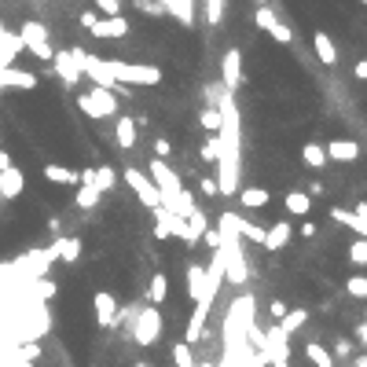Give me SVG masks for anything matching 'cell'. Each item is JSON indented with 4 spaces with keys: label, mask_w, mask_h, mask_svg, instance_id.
<instances>
[{
    "label": "cell",
    "mask_w": 367,
    "mask_h": 367,
    "mask_svg": "<svg viewBox=\"0 0 367 367\" xmlns=\"http://www.w3.org/2000/svg\"><path fill=\"white\" fill-rule=\"evenodd\" d=\"M221 261H224V279L235 287L246 283V261H243V235H239V213H221Z\"/></svg>",
    "instance_id": "cell-1"
},
{
    "label": "cell",
    "mask_w": 367,
    "mask_h": 367,
    "mask_svg": "<svg viewBox=\"0 0 367 367\" xmlns=\"http://www.w3.org/2000/svg\"><path fill=\"white\" fill-rule=\"evenodd\" d=\"M253 294H243L231 301V309L224 316V356H235L243 360L246 353V338H250V327H253Z\"/></svg>",
    "instance_id": "cell-2"
},
{
    "label": "cell",
    "mask_w": 367,
    "mask_h": 367,
    "mask_svg": "<svg viewBox=\"0 0 367 367\" xmlns=\"http://www.w3.org/2000/svg\"><path fill=\"white\" fill-rule=\"evenodd\" d=\"M106 74H111L118 84H128V89H155L162 84V70L150 67V62H125V59H106Z\"/></svg>",
    "instance_id": "cell-3"
},
{
    "label": "cell",
    "mask_w": 367,
    "mask_h": 367,
    "mask_svg": "<svg viewBox=\"0 0 367 367\" xmlns=\"http://www.w3.org/2000/svg\"><path fill=\"white\" fill-rule=\"evenodd\" d=\"M18 37H23V48H26L30 55L52 62L55 48H52V33H48V26H45V23H37V18H26L23 30H18Z\"/></svg>",
    "instance_id": "cell-4"
},
{
    "label": "cell",
    "mask_w": 367,
    "mask_h": 367,
    "mask_svg": "<svg viewBox=\"0 0 367 367\" xmlns=\"http://www.w3.org/2000/svg\"><path fill=\"white\" fill-rule=\"evenodd\" d=\"M77 106H81V114H89V118H114L118 114V96L111 89H96L92 92H84L77 96Z\"/></svg>",
    "instance_id": "cell-5"
},
{
    "label": "cell",
    "mask_w": 367,
    "mask_h": 367,
    "mask_svg": "<svg viewBox=\"0 0 367 367\" xmlns=\"http://www.w3.org/2000/svg\"><path fill=\"white\" fill-rule=\"evenodd\" d=\"M162 338V312L155 309V305H147V309H140L136 312V319H133V341L136 345H155Z\"/></svg>",
    "instance_id": "cell-6"
},
{
    "label": "cell",
    "mask_w": 367,
    "mask_h": 367,
    "mask_svg": "<svg viewBox=\"0 0 367 367\" xmlns=\"http://www.w3.org/2000/svg\"><path fill=\"white\" fill-rule=\"evenodd\" d=\"M253 23H257V30H265L275 45H294V30L279 18L268 4H257V11H253Z\"/></svg>",
    "instance_id": "cell-7"
},
{
    "label": "cell",
    "mask_w": 367,
    "mask_h": 367,
    "mask_svg": "<svg viewBox=\"0 0 367 367\" xmlns=\"http://www.w3.org/2000/svg\"><path fill=\"white\" fill-rule=\"evenodd\" d=\"M121 177H125V184H128V187L136 191V199H140L147 209H158V206H162V191L155 187V180H150L143 169H133V165H128V169L121 172Z\"/></svg>",
    "instance_id": "cell-8"
},
{
    "label": "cell",
    "mask_w": 367,
    "mask_h": 367,
    "mask_svg": "<svg viewBox=\"0 0 367 367\" xmlns=\"http://www.w3.org/2000/svg\"><path fill=\"white\" fill-rule=\"evenodd\" d=\"M81 55H84V48H62V52L52 55V67H55V74H59L62 84H77V81L84 77V70H81Z\"/></svg>",
    "instance_id": "cell-9"
},
{
    "label": "cell",
    "mask_w": 367,
    "mask_h": 367,
    "mask_svg": "<svg viewBox=\"0 0 367 367\" xmlns=\"http://www.w3.org/2000/svg\"><path fill=\"white\" fill-rule=\"evenodd\" d=\"M221 84L228 92H235L243 84V52L239 48H228L221 59Z\"/></svg>",
    "instance_id": "cell-10"
},
{
    "label": "cell",
    "mask_w": 367,
    "mask_h": 367,
    "mask_svg": "<svg viewBox=\"0 0 367 367\" xmlns=\"http://www.w3.org/2000/svg\"><path fill=\"white\" fill-rule=\"evenodd\" d=\"M89 33L99 37V40H118V37L128 33V18L125 15H103V18H96V26Z\"/></svg>",
    "instance_id": "cell-11"
},
{
    "label": "cell",
    "mask_w": 367,
    "mask_h": 367,
    "mask_svg": "<svg viewBox=\"0 0 367 367\" xmlns=\"http://www.w3.org/2000/svg\"><path fill=\"white\" fill-rule=\"evenodd\" d=\"M99 199H103V191L92 184V169H84V172H81V184H77V191H74V206H77V209H96Z\"/></svg>",
    "instance_id": "cell-12"
},
{
    "label": "cell",
    "mask_w": 367,
    "mask_h": 367,
    "mask_svg": "<svg viewBox=\"0 0 367 367\" xmlns=\"http://www.w3.org/2000/svg\"><path fill=\"white\" fill-rule=\"evenodd\" d=\"M26 191V172L18 165L0 169V199H18Z\"/></svg>",
    "instance_id": "cell-13"
},
{
    "label": "cell",
    "mask_w": 367,
    "mask_h": 367,
    "mask_svg": "<svg viewBox=\"0 0 367 367\" xmlns=\"http://www.w3.org/2000/svg\"><path fill=\"white\" fill-rule=\"evenodd\" d=\"M92 309H96V319H99V327H111V323L118 319V301L111 290H96L92 297Z\"/></svg>",
    "instance_id": "cell-14"
},
{
    "label": "cell",
    "mask_w": 367,
    "mask_h": 367,
    "mask_svg": "<svg viewBox=\"0 0 367 367\" xmlns=\"http://www.w3.org/2000/svg\"><path fill=\"white\" fill-rule=\"evenodd\" d=\"M158 4L165 8V15H172L180 26H195V0H158Z\"/></svg>",
    "instance_id": "cell-15"
},
{
    "label": "cell",
    "mask_w": 367,
    "mask_h": 367,
    "mask_svg": "<svg viewBox=\"0 0 367 367\" xmlns=\"http://www.w3.org/2000/svg\"><path fill=\"white\" fill-rule=\"evenodd\" d=\"M45 180L62 184V187H77L81 184V172L70 169V165H62V162H45Z\"/></svg>",
    "instance_id": "cell-16"
},
{
    "label": "cell",
    "mask_w": 367,
    "mask_h": 367,
    "mask_svg": "<svg viewBox=\"0 0 367 367\" xmlns=\"http://www.w3.org/2000/svg\"><path fill=\"white\" fill-rule=\"evenodd\" d=\"M18 52H26V48H23V37L11 33V30H4V23H0V67H11Z\"/></svg>",
    "instance_id": "cell-17"
},
{
    "label": "cell",
    "mask_w": 367,
    "mask_h": 367,
    "mask_svg": "<svg viewBox=\"0 0 367 367\" xmlns=\"http://www.w3.org/2000/svg\"><path fill=\"white\" fill-rule=\"evenodd\" d=\"M290 235H294V231H290V224H287V221H275V224L265 231V243H261V246H265L268 253H279V250H287Z\"/></svg>",
    "instance_id": "cell-18"
},
{
    "label": "cell",
    "mask_w": 367,
    "mask_h": 367,
    "mask_svg": "<svg viewBox=\"0 0 367 367\" xmlns=\"http://www.w3.org/2000/svg\"><path fill=\"white\" fill-rule=\"evenodd\" d=\"M0 81H4V89H37V74L18 67H0Z\"/></svg>",
    "instance_id": "cell-19"
},
{
    "label": "cell",
    "mask_w": 367,
    "mask_h": 367,
    "mask_svg": "<svg viewBox=\"0 0 367 367\" xmlns=\"http://www.w3.org/2000/svg\"><path fill=\"white\" fill-rule=\"evenodd\" d=\"M327 158L349 165V162L360 158V143H356V140H331V143H327Z\"/></svg>",
    "instance_id": "cell-20"
},
{
    "label": "cell",
    "mask_w": 367,
    "mask_h": 367,
    "mask_svg": "<svg viewBox=\"0 0 367 367\" xmlns=\"http://www.w3.org/2000/svg\"><path fill=\"white\" fill-rule=\"evenodd\" d=\"M312 48H316V55H319L323 67H334V62H338V45H334V40L323 33V30L312 33Z\"/></svg>",
    "instance_id": "cell-21"
},
{
    "label": "cell",
    "mask_w": 367,
    "mask_h": 367,
    "mask_svg": "<svg viewBox=\"0 0 367 367\" xmlns=\"http://www.w3.org/2000/svg\"><path fill=\"white\" fill-rule=\"evenodd\" d=\"M305 323H309V309H287V316H283V319H275V327L283 331L287 338H294L301 327H305Z\"/></svg>",
    "instance_id": "cell-22"
},
{
    "label": "cell",
    "mask_w": 367,
    "mask_h": 367,
    "mask_svg": "<svg viewBox=\"0 0 367 367\" xmlns=\"http://www.w3.org/2000/svg\"><path fill=\"white\" fill-rule=\"evenodd\" d=\"M283 206H287L290 217H309V209H312V195H309V191H287Z\"/></svg>",
    "instance_id": "cell-23"
},
{
    "label": "cell",
    "mask_w": 367,
    "mask_h": 367,
    "mask_svg": "<svg viewBox=\"0 0 367 367\" xmlns=\"http://www.w3.org/2000/svg\"><path fill=\"white\" fill-rule=\"evenodd\" d=\"M301 162H305L309 169H323V165L331 162L327 158V147H323V143H305V147H301Z\"/></svg>",
    "instance_id": "cell-24"
},
{
    "label": "cell",
    "mask_w": 367,
    "mask_h": 367,
    "mask_svg": "<svg viewBox=\"0 0 367 367\" xmlns=\"http://www.w3.org/2000/svg\"><path fill=\"white\" fill-rule=\"evenodd\" d=\"M114 140H118V147H121V150H128V147H136V121H133V118H118V128H114Z\"/></svg>",
    "instance_id": "cell-25"
},
{
    "label": "cell",
    "mask_w": 367,
    "mask_h": 367,
    "mask_svg": "<svg viewBox=\"0 0 367 367\" xmlns=\"http://www.w3.org/2000/svg\"><path fill=\"white\" fill-rule=\"evenodd\" d=\"M305 360H309L312 367H334L331 349H327V345H319V341H309V345H305Z\"/></svg>",
    "instance_id": "cell-26"
},
{
    "label": "cell",
    "mask_w": 367,
    "mask_h": 367,
    "mask_svg": "<svg viewBox=\"0 0 367 367\" xmlns=\"http://www.w3.org/2000/svg\"><path fill=\"white\" fill-rule=\"evenodd\" d=\"M268 199H272V195H268L265 187H243V191H239V202H243L246 209H265Z\"/></svg>",
    "instance_id": "cell-27"
},
{
    "label": "cell",
    "mask_w": 367,
    "mask_h": 367,
    "mask_svg": "<svg viewBox=\"0 0 367 367\" xmlns=\"http://www.w3.org/2000/svg\"><path fill=\"white\" fill-rule=\"evenodd\" d=\"M165 294H169V279H165V272H155V275H150L147 301H150V305H162V301H165Z\"/></svg>",
    "instance_id": "cell-28"
},
{
    "label": "cell",
    "mask_w": 367,
    "mask_h": 367,
    "mask_svg": "<svg viewBox=\"0 0 367 367\" xmlns=\"http://www.w3.org/2000/svg\"><path fill=\"white\" fill-rule=\"evenodd\" d=\"M202 290H206V268H202V265H191V268H187V294L199 301Z\"/></svg>",
    "instance_id": "cell-29"
},
{
    "label": "cell",
    "mask_w": 367,
    "mask_h": 367,
    "mask_svg": "<svg viewBox=\"0 0 367 367\" xmlns=\"http://www.w3.org/2000/svg\"><path fill=\"white\" fill-rule=\"evenodd\" d=\"M52 250H55L59 261H67V265H70V261H77V257H81V239H59Z\"/></svg>",
    "instance_id": "cell-30"
},
{
    "label": "cell",
    "mask_w": 367,
    "mask_h": 367,
    "mask_svg": "<svg viewBox=\"0 0 367 367\" xmlns=\"http://www.w3.org/2000/svg\"><path fill=\"white\" fill-rule=\"evenodd\" d=\"M114 180H118V172H114L111 165H92V184H96L99 191H111Z\"/></svg>",
    "instance_id": "cell-31"
},
{
    "label": "cell",
    "mask_w": 367,
    "mask_h": 367,
    "mask_svg": "<svg viewBox=\"0 0 367 367\" xmlns=\"http://www.w3.org/2000/svg\"><path fill=\"white\" fill-rule=\"evenodd\" d=\"M191 349H195V345L177 341V345H172V363H177V367H195V353H191Z\"/></svg>",
    "instance_id": "cell-32"
},
{
    "label": "cell",
    "mask_w": 367,
    "mask_h": 367,
    "mask_svg": "<svg viewBox=\"0 0 367 367\" xmlns=\"http://www.w3.org/2000/svg\"><path fill=\"white\" fill-rule=\"evenodd\" d=\"M224 8H228V0H206V23L221 26L224 23Z\"/></svg>",
    "instance_id": "cell-33"
},
{
    "label": "cell",
    "mask_w": 367,
    "mask_h": 367,
    "mask_svg": "<svg viewBox=\"0 0 367 367\" xmlns=\"http://www.w3.org/2000/svg\"><path fill=\"white\" fill-rule=\"evenodd\" d=\"M345 294L367 301V275H349V279H345Z\"/></svg>",
    "instance_id": "cell-34"
},
{
    "label": "cell",
    "mask_w": 367,
    "mask_h": 367,
    "mask_svg": "<svg viewBox=\"0 0 367 367\" xmlns=\"http://www.w3.org/2000/svg\"><path fill=\"white\" fill-rule=\"evenodd\" d=\"M199 125L206 128V133H217V128H221V111H217V106H213V103H209V106H206V111L199 114Z\"/></svg>",
    "instance_id": "cell-35"
},
{
    "label": "cell",
    "mask_w": 367,
    "mask_h": 367,
    "mask_svg": "<svg viewBox=\"0 0 367 367\" xmlns=\"http://www.w3.org/2000/svg\"><path fill=\"white\" fill-rule=\"evenodd\" d=\"M239 235H243V239H250V243H257V246L265 243V228H257L253 221H243V217H239Z\"/></svg>",
    "instance_id": "cell-36"
},
{
    "label": "cell",
    "mask_w": 367,
    "mask_h": 367,
    "mask_svg": "<svg viewBox=\"0 0 367 367\" xmlns=\"http://www.w3.org/2000/svg\"><path fill=\"white\" fill-rule=\"evenodd\" d=\"M133 8L143 11L147 18H162V15H165V8L158 4V0H133Z\"/></svg>",
    "instance_id": "cell-37"
},
{
    "label": "cell",
    "mask_w": 367,
    "mask_h": 367,
    "mask_svg": "<svg viewBox=\"0 0 367 367\" xmlns=\"http://www.w3.org/2000/svg\"><path fill=\"white\" fill-rule=\"evenodd\" d=\"M349 261H353V265H360V268L367 265V239H356V243L349 246Z\"/></svg>",
    "instance_id": "cell-38"
},
{
    "label": "cell",
    "mask_w": 367,
    "mask_h": 367,
    "mask_svg": "<svg viewBox=\"0 0 367 367\" xmlns=\"http://www.w3.org/2000/svg\"><path fill=\"white\" fill-rule=\"evenodd\" d=\"M92 8L103 15H121V0H92Z\"/></svg>",
    "instance_id": "cell-39"
},
{
    "label": "cell",
    "mask_w": 367,
    "mask_h": 367,
    "mask_svg": "<svg viewBox=\"0 0 367 367\" xmlns=\"http://www.w3.org/2000/svg\"><path fill=\"white\" fill-rule=\"evenodd\" d=\"M96 18H99V11H81V26H84V30H92V26H96Z\"/></svg>",
    "instance_id": "cell-40"
},
{
    "label": "cell",
    "mask_w": 367,
    "mask_h": 367,
    "mask_svg": "<svg viewBox=\"0 0 367 367\" xmlns=\"http://www.w3.org/2000/svg\"><path fill=\"white\" fill-rule=\"evenodd\" d=\"M268 312H272L275 319H283V316H287V305H283V301H279V297H275V301H272V305H268Z\"/></svg>",
    "instance_id": "cell-41"
},
{
    "label": "cell",
    "mask_w": 367,
    "mask_h": 367,
    "mask_svg": "<svg viewBox=\"0 0 367 367\" xmlns=\"http://www.w3.org/2000/svg\"><path fill=\"white\" fill-rule=\"evenodd\" d=\"M155 150H158V158H169V140L158 136V140H155Z\"/></svg>",
    "instance_id": "cell-42"
},
{
    "label": "cell",
    "mask_w": 367,
    "mask_h": 367,
    "mask_svg": "<svg viewBox=\"0 0 367 367\" xmlns=\"http://www.w3.org/2000/svg\"><path fill=\"white\" fill-rule=\"evenodd\" d=\"M37 294H40V297H52V294H55V283H45V279H40V283H37Z\"/></svg>",
    "instance_id": "cell-43"
},
{
    "label": "cell",
    "mask_w": 367,
    "mask_h": 367,
    "mask_svg": "<svg viewBox=\"0 0 367 367\" xmlns=\"http://www.w3.org/2000/svg\"><path fill=\"white\" fill-rule=\"evenodd\" d=\"M202 191H206V195H221V187H217V180H202Z\"/></svg>",
    "instance_id": "cell-44"
},
{
    "label": "cell",
    "mask_w": 367,
    "mask_h": 367,
    "mask_svg": "<svg viewBox=\"0 0 367 367\" xmlns=\"http://www.w3.org/2000/svg\"><path fill=\"white\" fill-rule=\"evenodd\" d=\"M301 235H305V239H312V235H316V224L305 221V224H301Z\"/></svg>",
    "instance_id": "cell-45"
},
{
    "label": "cell",
    "mask_w": 367,
    "mask_h": 367,
    "mask_svg": "<svg viewBox=\"0 0 367 367\" xmlns=\"http://www.w3.org/2000/svg\"><path fill=\"white\" fill-rule=\"evenodd\" d=\"M356 77H360V81H367V59H360V62H356Z\"/></svg>",
    "instance_id": "cell-46"
},
{
    "label": "cell",
    "mask_w": 367,
    "mask_h": 367,
    "mask_svg": "<svg viewBox=\"0 0 367 367\" xmlns=\"http://www.w3.org/2000/svg\"><path fill=\"white\" fill-rule=\"evenodd\" d=\"M8 165H15L11 155H8V150H0V169H8Z\"/></svg>",
    "instance_id": "cell-47"
},
{
    "label": "cell",
    "mask_w": 367,
    "mask_h": 367,
    "mask_svg": "<svg viewBox=\"0 0 367 367\" xmlns=\"http://www.w3.org/2000/svg\"><path fill=\"white\" fill-rule=\"evenodd\" d=\"M253 4H268V0H253Z\"/></svg>",
    "instance_id": "cell-48"
},
{
    "label": "cell",
    "mask_w": 367,
    "mask_h": 367,
    "mask_svg": "<svg viewBox=\"0 0 367 367\" xmlns=\"http://www.w3.org/2000/svg\"><path fill=\"white\" fill-rule=\"evenodd\" d=\"M136 367H150V363H136Z\"/></svg>",
    "instance_id": "cell-49"
},
{
    "label": "cell",
    "mask_w": 367,
    "mask_h": 367,
    "mask_svg": "<svg viewBox=\"0 0 367 367\" xmlns=\"http://www.w3.org/2000/svg\"><path fill=\"white\" fill-rule=\"evenodd\" d=\"M0 92H4V81H0Z\"/></svg>",
    "instance_id": "cell-50"
},
{
    "label": "cell",
    "mask_w": 367,
    "mask_h": 367,
    "mask_svg": "<svg viewBox=\"0 0 367 367\" xmlns=\"http://www.w3.org/2000/svg\"><path fill=\"white\" fill-rule=\"evenodd\" d=\"M360 4H367V0H360Z\"/></svg>",
    "instance_id": "cell-51"
}]
</instances>
